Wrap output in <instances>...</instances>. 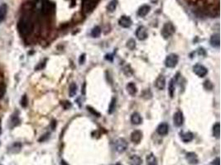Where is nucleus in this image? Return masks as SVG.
I'll return each instance as SVG.
<instances>
[{
    "instance_id": "1",
    "label": "nucleus",
    "mask_w": 221,
    "mask_h": 165,
    "mask_svg": "<svg viewBox=\"0 0 221 165\" xmlns=\"http://www.w3.org/2000/svg\"><path fill=\"white\" fill-rule=\"evenodd\" d=\"M18 30L23 36H28L33 31V24L32 21L28 18H22L18 23Z\"/></svg>"
},
{
    "instance_id": "2",
    "label": "nucleus",
    "mask_w": 221,
    "mask_h": 165,
    "mask_svg": "<svg viewBox=\"0 0 221 165\" xmlns=\"http://www.w3.org/2000/svg\"><path fill=\"white\" fill-rule=\"evenodd\" d=\"M176 32V28L174 25L171 23H166L164 24L163 28L161 29V36L165 39L170 38Z\"/></svg>"
},
{
    "instance_id": "3",
    "label": "nucleus",
    "mask_w": 221,
    "mask_h": 165,
    "mask_svg": "<svg viewBox=\"0 0 221 165\" xmlns=\"http://www.w3.org/2000/svg\"><path fill=\"white\" fill-rule=\"evenodd\" d=\"M99 0H84L82 9L85 13H90L96 8Z\"/></svg>"
},
{
    "instance_id": "4",
    "label": "nucleus",
    "mask_w": 221,
    "mask_h": 165,
    "mask_svg": "<svg viewBox=\"0 0 221 165\" xmlns=\"http://www.w3.org/2000/svg\"><path fill=\"white\" fill-rule=\"evenodd\" d=\"M178 61H179L178 55L176 54H170L166 56L165 64L167 68H175L178 64Z\"/></svg>"
},
{
    "instance_id": "5",
    "label": "nucleus",
    "mask_w": 221,
    "mask_h": 165,
    "mask_svg": "<svg viewBox=\"0 0 221 165\" xmlns=\"http://www.w3.org/2000/svg\"><path fill=\"white\" fill-rule=\"evenodd\" d=\"M127 148H128V143L123 138L118 139L114 143V149L116 151L119 153H124L126 151Z\"/></svg>"
},
{
    "instance_id": "6",
    "label": "nucleus",
    "mask_w": 221,
    "mask_h": 165,
    "mask_svg": "<svg viewBox=\"0 0 221 165\" xmlns=\"http://www.w3.org/2000/svg\"><path fill=\"white\" fill-rule=\"evenodd\" d=\"M193 71L194 73H195L197 76L199 77H200V78H203V77H205L208 73V70L207 69L202 65V64H195V66L193 67Z\"/></svg>"
},
{
    "instance_id": "7",
    "label": "nucleus",
    "mask_w": 221,
    "mask_h": 165,
    "mask_svg": "<svg viewBox=\"0 0 221 165\" xmlns=\"http://www.w3.org/2000/svg\"><path fill=\"white\" fill-rule=\"evenodd\" d=\"M136 37L138 38V40L140 41H144L146 40L148 37V34H147V31L146 28L144 27H139V28L137 29L136 31Z\"/></svg>"
},
{
    "instance_id": "8",
    "label": "nucleus",
    "mask_w": 221,
    "mask_h": 165,
    "mask_svg": "<svg viewBox=\"0 0 221 165\" xmlns=\"http://www.w3.org/2000/svg\"><path fill=\"white\" fill-rule=\"evenodd\" d=\"M183 121H184V117H183V114L181 111H176L175 114H174V116H173V122H174V125L176 126H181L182 124H183Z\"/></svg>"
},
{
    "instance_id": "9",
    "label": "nucleus",
    "mask_w": 221,
    "mask_h": 165,
    "mask_svg": "<svg viewBox=\"0 0 221 165\" xmlns=\"http://www.w3.org/2000/svg\"><path fill=\"white\" fill-rule=\"evenodd\" d=\"M132 20L131 18L128 17V16H122L120 19L119 20V24L120 26L122 27V28H129L131 27V25H132Z\"/></svg>"
},
{
    "instance_id": "10",
    "label": "nucleus",
    "mask_w": 221,
    "mask_h": 165,
    "mask_svg": "<svg viewBox=\"0 0 221 165\" xmlns=\"http://www.w3.org/2000/svg\"><path fill=\"white\" fill-rule=\"evenodd\" d=\"M185 159H186V160L188 161V163L190 164H197L199 162L198 157L193 152L187 153L186 155H185Z\"/></svg>"
},
{
    "instance_id": "11",
    "label": "nucleus",
    "mask_w": 221,
    "mask_h": 165,
    "mask_svg": "<svg viewBox=\"0 0 221 165\" xmlns=\"http://www.w3.org/2000/svg\"><path fill=\"white\" fill-rule=\"evenodd\" d=\"M142 138H143V133H142V131H140L138 130H134V132L131 134V140L135 144H138L140 142Z\"/></svg>"
},
{
    "instance_id": "12",
    "label": "nucleus",
    "mask_w": 221,
    "mask_h": 165,
    "mask_svg": "<svg viewBox=\"0 0 221 165\" xmlns=\"http://www.w3.org/2000/svg\"><path fill=\"white\" fill-rule=\"evenodd\" d=\"M169 131V126L166 123H161L157 128V132L160 135H166Z\"/></svg>"
},
{
    "instance_id": "13",
    "label": "nucleus",
    "mask_w": 221,
    "mask_h": 165,
    "mask_svg": "<svg viewBox=\"0 0 221 165\" xmlns=\"http://www.w3.org/2000/svg\"><path fill=\"white\" fill-rule=\"evenodd\" d=\"M155 85L156 87L159 89V90H162L164 89L166 87V78L163 75H160L158 78H157L156 82H155Z\"/></svg>"
},
{
    "instance_id": "14",
    "label": "nucleus",
    "mask_w": 221,
    "mask_h": 165,
    "mask_svg": "<svg viewBox=\"0 0 221 165\" xmlns=\"http://www.w3.org/2000/svg\"><path fill=\"white\" fill-rule=\"evenodd\" d=\"M131 121L134 125H140L143 122V118L138 112H134L131 116Z\"/></svg>"
},
{
    "instance_id": "15",
    "label": "nucleus",
    "mask_w": 221,
    "mask_h": 165,
    "mask_svg": "<svg viewBox=\"0 0 221 165\" xmlns=\"http://www.w3.org/2000/svg\"><path fill=\"white\" fill-rule=\"evenodd\" d=\"M143 163L142 159L138 155H132L129 159V165H141Z\"/></svg>"
},
{
    "instance_id": "16",
    "label": "nucleus",
    "mask_w": 221,
    "mask_h": 165,
    "mask_svg": "<svg viewBox=\"0 0 221 165\" xmlns=\"http://www.w3.org/2000/svg\"><path fill=\"white\" fill-rule=\"evenodd\" d=\"M126 89H127V92H129L130 95H132V96L135 95L137 93V92H138L137 87H136L135 83H134L133 82H130L127 84Z\"/></svg>"
},
{
    "instance_id": "17",
    "label": "nucleus",
    "mask_w": 221,
    "mask_h": 165,
    "mask_svg": "<svg viewBox=\"0 0 221 165\" xmlns=\"http://www.w3.org/2000/svg\"><path fill=\"white\" fill-rule=\"evenodd\" d=\"M180 139L184 143L190 142L194 139V135L191 132H185L180 134Z\"/></svg>"
},
{
    "instance_id": "18",
    "label": "nucleus",
    "mask_w": 221,
    "mask_h": 165,
    "mask_svg": "<svg viewBox=\"0 0 221 165\" xmlns=\"http://www.w3.org/2000/svg\"><path fill=\"white\" fill-rule=\"evenodd\" d=\"M150 6H148V5H143L142 7H140V8L138 9V14L139 17H141V18H143V17H145L146 15H147L148 13H149V11H150Z\"/></svg>"
},
{
    "instance_id": "19",
    "label": "nucleus",
    "mask_w": 221,
    "mask_h": 165,
    "mask_svg": "<svg viewBox=\"0 0 221 165\" xmlns=\"http://www.w3.org/2000/svg\"><path fill=\"white\" fill-rule=\"evenodd\" d=\"M7 11H8V6L5 4L0 5V23H2L5 19L6 14H7Z\"/></svg>"
},
{
    "instance_id": "20",
    "label": "nucleus",
    "mask_w": 221,
    "mask_h": 165,
    "mask_svg": "<svg viewBox=\"0 0 221 165\" xmlns=\"http://www.w3.org/2000/svg\"><path fill=\"white\" fill-rule=\"evenodd\" d=\"M220 35L219 34H215L213 35L210 38V45L214 47H219L220 46Z\"/></svg>"
},
{
    "instance_id": "21",
    "label": "nucleus",
    "mask_w": 221,
    "mask_h": 165,
    "mask_svg": "<svg viewBox=\"0 0 221 165\" xmlns=\"http://www.w3.org/2000/svg\"><path fill=\"white\" fill-rule=\"evenodd\" d=\"M147 165H157V158L154 156V154L151 153L147 156L146 158Z\"/></svg>"
},
{
    "instance_id": "22",
    "label": "nucleus",
    "mask_w": 221,
    "mask_h": 165,
    "mask_svg": "<svg viewBox=\"0 0 221 165\" xmlns=\"http://www.w3.org/2000/svg\"><path fill=\"white\" fill-rule=\"evenodd\" d=\"M213 135H214V136H215L216 138H220V125L219 122L215 124L214 126H213Z\"/></svg>"
},
{
    "instance_id": "23",
    "label": "nucleus",
    "mask_w": 221,
    "mask_h": 165,
    "mask_svg": "<svg viewBox=\"0 0 221 165\" xmlns=\"http://www.w3.org/2000/svg\"><path fill=\"white\" fill-rule=\"evenodd\" d=\"M117 5H118V2H117L116 0H113V1H111L110 3L109 4V5L107 6V9H108L109 12L113 13V12L115 11L116 8H117Z\"/></svg>"
},
{
    "instance_id": "24",
    "label": "nucleus",
    "mask_w": 221,
    "mask_h": 165,
    "mask_svg": "<svg viewBox=\"0 0 221 165\" xmlns=\"http://www.w3.org/2000/svg\"><path fill=\"white\" fill-rule=\"evenodd\" d=\"M101 34V28H99V26H96L95 28H93L92 31H91V36L95 38H97L100 36Z\"/></svg>"
},
{
    "instance_id": "25",
    "label": "nucleus",
    "mask_w": 221,
    "mask_h": 165,
    "mask_svg": "<svg viewBox=\"0 0 221 165\" xmlns=\"http://www.w3.org/2000/svg\"><path fill=\"white\" fill-rule=\"evenodd\" d=\"M168 92H169L171 97H174V93H175V83H174V80L173 79H171L170 81L169 86H168Z\"/></svg>"
},
{
    "instance_id": "26",
    "label": "nucleus",
    "mask_w": 221,
    "mask_h": 165,
    "mask_svg": "<svg viewBox=\"0 0 221 165\" xmlns=\"http://www.w3.org/2000/svg\"><path fill=\"white\" fill-rule=\"evenodd\" d=\"M76 92H77V85H76L75 82H72V83L70 85V88H69L70 96L74 97L75 94H76Z\"/></svg>"
},
{
    "instance_id": "27",
    "label": "nucleus",
    "mask_w": 221,
    "mask_h": 165,
    "mask_svg": "<svg viewBox=\"0 0 221 165\" xmlns=\"http://www.w3.org/2000/svg\"><path fill=\"white\" fill-rule=\"evenodd\" d=\"M116 108V98L115 97H113L112 100L110 102V104H109V113L112 114L114 111H115Z\"/></svg>"
},
{
    "instance_id": "28",
    "label": "nucleus",
    "mask_w": 221,
    "mask_h": 165,
    "mask_svg": "<svg viewBox=\"0 0 221 165\" xmlns=\"http://www.w3.org/2000/svg\"><path fill=\"white\" fill-rule=\"evenodd\" d=\"M6 88H7V87H6V84H5L4 82H0V98H3L4 96L5 95Z\"/></svg>"
},
{
    "instance_id": "29",
    "label": "nucleus",
    "mask_w": 221,
    "mask_h": 165,
    "mask_svg": "<svg viewBox=\"0 0 221 165\" xmlns=\"http://www.w3.org/2000/svg\"><path fill=\"white\" fill-rule=\"evenodd\" d=\"M19 123H20V121H19L18 117L17 116H13L11 118V124H12L11 127H15L18 125H19Z\"/></svg>"
},
{
    "instance_id": "30",
    "label": "nucleus",
    "mask_w": 221,
    "mask_h": 165,
    "mask_svg": "<svg viewBox=\"0 0 221 165\" xmlns=\"http://www.w3.org/2000/svg\"><path fill=\"white\" fill-rule=\"evenodd\" d=\"M127 47L130 49V50H134V48L136 47V41H134V39H130L127 42Z\"/></svg>"
},
{
    "instance_id": "31",
    "label": "nucleus",
    "mask_w": 221,
    "mask_h": 165,
    "mask_svg": "<svg viewBox=\"0 0 221 165\" xmlns=\"http://www.w3.org/2000/svg\"><path fill=\"white\" fill-rule=\"evenodd\" d=\"M20 103H21V105H22L23 107H26V106H28V97H27L26 95H23L22 99H21Z\"/></svg>"
},
{
    "instance_id": "32",
    "label": "nucleus",
    "mask_w": 221,
    "mask_h": 165,
    "mask_svg": "<svg viewBox=\"0 0 221 165\" xmlns=\"http://www.w3.org/2000/svg\"><path fill=\"white\" fill-rule=\"evenodd\" d=\"M85 54H83V55H80V60H79V62H80V64H82L85 63Z\"/></svg>"
},
{
    "instance_id": "33",
    "label": "nucleus",
    "mask_w": 221,
    "mask_h": 165,
    "mask_svg": "<svg viewBox=\"0 0 221 165\" xmlns=\"http://www.w3.org/2000/svg\"><path fill=\"white\" fill-rule=\"evenodd\" d=\"M205 87H206L207 89H211L212 87H213V85H212L211 82H210V81H205Z\"/></svg>"
},
{
    "instance_id": "34",
    "label": "nucleus",
    "mask_w": 221,
    "mask_h": 165,
    "mask_svg": "<svg viewBox=\"0 0 221 165\" xmlns=\"http://www.w3.org/2000/svg\"><path fill=\"white\" fill-rule=\"evenodd\" d=\"M87 108H88V110L90 111H91L93 114L97 115V116H99V112H97L96 111L93 110V108H91L90 106H87Z\"/></svg>"
},
{
    "instance_id": "35",
    "label": "nucleus",
    "mask_w": 221,
    "mask_h": 165,
    "mask_svg": "<svg viewBox=\"0 0 221 165\" xmlns=\"http://www.w3.org/2000/svg\"><path fill=\"white\" fill-rule=\"evenodd\" d=\"M212 165H220V158H216L215 160L211 163Z\"/></svg>"
},
{
    "instance_id": "36",
    "label": "nucleus",
    "mask_w": 221,
    "mask_h": 165,
    "mask_svg": "<svg viewBox=\"0 0 221 165\" xmlns=\"http://www.w3.org/2000/svg\"><path fill=\"white\" fill-rule=\"evenodd\" d=\"M60 165H69L65 160H61V163H60Z\"/></svg>"
},
{
    "instance_id": "37",
    "label": "nucleus",
    "mask_w": 221,
    "mask_h": 165,
    "mask_svg": "<svg viewBox=\"0 0 221 165\" xmlns=\"http://www.w3.org/2000/svg\"><path fill=\"white\" fill-rule=\"evenodd\" d=\"M151 2L153 3V4H157V2H158V0H151Z\"/></svg>"
},
{
    "instance_id": "38",
    "label": "nucleus",
    "mask_w": 221,
    "mask_h": 165,
    "mask_svg": "<svg viewBox=\"0 0 221 165\" xmlns=\"http://www.w3.org/2000/svg\"><path fill=\"white\" fill-rule=\"evenodd\" d=\"M0 133H1V124H0Z\"/></svg>"
},
{
    "instance_id": "39",
    "label": "nucleus",
    "mask_w": 221,
    "mask_h": 165,
    "mask_svg": "<svg viewBox=\"0 0 221 165\" xmlns=\"http://www.w3.org/2000/svg\"><path fill=\"white\" fill-rule=\"evenodd\" d=\"M114 165H121V164H114Z\"/></svg>"
},
{
    "instance_id": "40",
    "label": "nucleus",
    "mask_w": 221,
    "mask_h": 165,
    "mask_svg": "<svg viewBox=\"0 0 221 165\" xmlns=\"http://www.w3.org/2000/svg\"><path fill=\"white\" fill-rule=\"evenodd\" d=\"M41 1H42H42H44V0H41Z\"/></svg>"
}]
</instances>
